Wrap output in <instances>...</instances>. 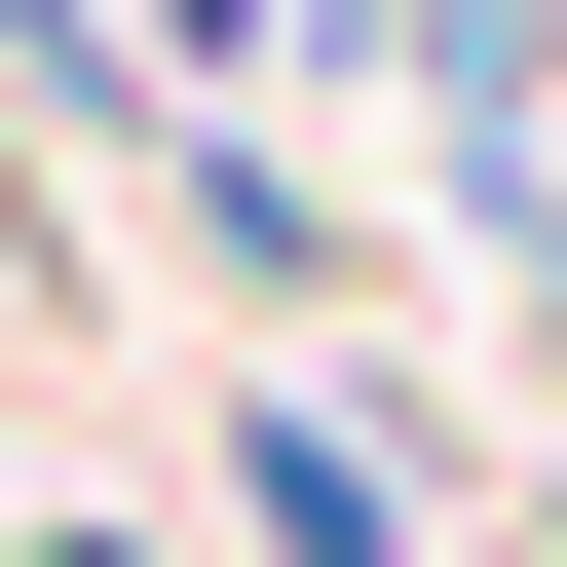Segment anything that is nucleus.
Returning <instances> with one entry per match:
<instances>
[{"instance_id":"2","label":"nucleus","mask_w":567,"mask_h":567,"mask_svg":"<svg viewBox=\"0 0 567 567\" xmlns=\"http://www.w3.org/2000/svg\"><path fill=\"white\" fill-rule=\"evenodd\" d=\"M152 39H189V76H265V39H303V0H152Z\"/></svg>"},{"instance_id":"3","label":"nucleus","mask_w":567,"mask_h":567,"mask_svg":"<svg viewBox=\"0 0 567 567\" xmlns=\"http://www.w3.org/2000/svg\"><path fill=\"white\" fill-rule=\"evenodd\" d=\"M529 379H567V189H529Z\"/></svg>"},{"instance_id":"4","label":"nucleus","mask_w":567,"mask_h":567,"mask_svg":"<svg viewBox=\"0 0 567 567\" xmlns=\"http://www.w3.org/2000/svg\"><path fill=\"white\" fill-rule=\"evenodd\" d=\"M529 567H567V492H529Z\"/></svg>"},{"instance_id":"1","label":"nucleus","mask_w":567,"mask_h":567,"mask_svg":"<svg viewBox=\"0 0 567 567\" xmlns=\"http://www.w3.org/2000/svg\"><path fill=\"white\" fill-rule=\"evenodd\" d=\"M227 567H454L416 416H379V379H265V416H227Z\"/></svg>"}]
</instances>
